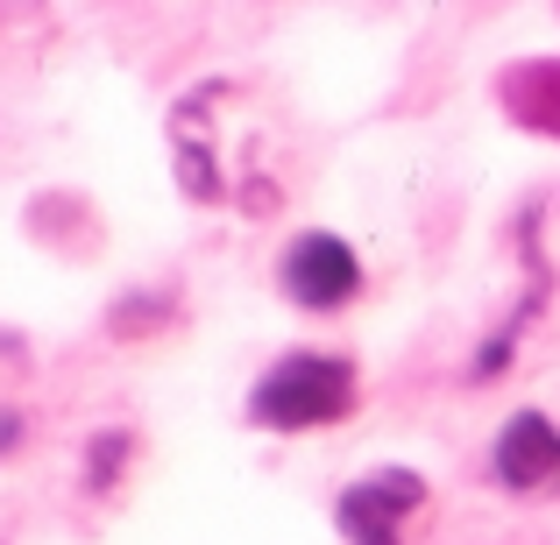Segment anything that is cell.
I'll list each match as a JSON object with an SVG mask.
<instances>
[{"label": "cell", "mask_w": 560, "mask_h": 545, "mask_svg": "<svg viewBox=\"0 0 560 545\" xmlns=\"http://www.w3.org/2000/svg\"><path fill=\"white\" fill-rule=\"evenodd\" d=\"M128 447H136L128 433H107V439H93V453H85V482H93V489H114V475H121Z\"/></svg>", "instance_id": "obj_6"}, {"label": "cell", "mask_w": 560, "mask_h": 545, "mask_svg": "<svg viewBox=\"0 0 560 545\" xmlns=\"http://www.w3.org/2000/svg\"><path fill=\"white\" fill-rule=\"evenodd\" d=\"M355 411V362L341 355H284L248 390V425L262 433H313Z\"/></svg>", "instance_id": "obj_1"}, {"label": "cell", "mask_w": 560, "mask_h": 545, "mask_svg": "<svg viewBox=\"0 0 560 545\" xmlns=\"http://www.w3.org/2000/svg\"><path fill=\"white\" fill-rule=\"evenodd\" d=\"M277 276H284V298L305 305V312H341L362 291V262L341 234H299L284 248V270Z\"/></svg>", "instance_id": "obj_3"}, {"label": "cell", "mask_w": 560, "mask_h": 545, "mask_svg": "<svg viewBox=\"0 0 560 545\" xmlns=\"http://www.w3.org/2000/svg\"><path fill=\"white\" fill-rule=\"evenodd\" d=\"M425 510V482L411 467H376V475L348 482L341 503H334V524H341L348 545H405V524Z\"/></svg>", "instance_id": "obj_2"}, {"label": "cell", "mask_w": 560, "mask_h": 545, "mask_svg": "<svg viewBox=\"0 0 560 545\" xmlns=\"http://www.w3.org/2000/svg\"><path fill=\"white\" fill-rule=\"evenodd\" d=\"M497 99H504V114L518 128L560 142V57H525V64H511L504 79H497Z\"/></svg>", "instance_id": "obj_5"}, {"label": "cell", "mask_w": 560, "mask_h": 545, "mask_svg": "<svg viewBox=\"0 0 560 545\" xmlns=\"http://www.w3.org/2000/svg\"><path fill=\"white\" fill-rule=\"evenodd\" d=\"M490 475L504 482L511 496L560 489V425L547 418V411H518V418L497 433V447H490Z\"/></svg>", "instance_id": "obj_4"}, {"label": "cell", "mask_w": 560, "mask_h": 545, "mask_svg": "<svg viewBox=\"0 0 560 545\" xmlns=\"http://www.w3.org/2000/svg\"><path fill=\"white\" fill-rule=\"evenodd\" d=\"M14 433H22V425H14V418H0V453H8V439H14Z\"/></svg>", "instance_id": "obj_7"}]
</instances>
